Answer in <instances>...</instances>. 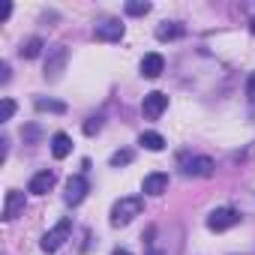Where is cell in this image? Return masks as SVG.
Returning a JSON list of instances; mask_svg holds the SVG:
<instances>
[{"label":"cell","instance_id":"23","mask_svg":"<svg viewBox=\"0 0 255 255\" xmlns=\"http://www.w3.org/2000/svg\"><path fill=\"white\" fill-rule=\"evenodd\" d=\"M27 141H36L39 138V126H24V132H21Z\"/></svg>","mask_w":255,"mask_h":255},{"label":"cell","instance_id":"21","mask_svg":"<svg viewBox=\"0 0 255 255\" xmlns=\"http://www.w3.org/2000/svg\"><path fill=\"white\" fill-rule=\"evenodd\" d=\"M246 96H249V108L255 114V72H249V78H246Z\"/></svg>","mask_w":255,"mask_h":255},{"label":"cell","instance_id":"27","mask_svg":"<svg viewBox=\"0 0 255 255\" xmlns=\"http://www.w3.org/2000/svg\"><path fill=\"white\" fill-rule=\"evenodd\" d=\"M249 30H252V33H255V18H252V21H249Z\"/></svg>","mask_w":255,"mask_h":255},{"label":"cell","instance_id":"3","mask_svg":"<svg viewBox=\"0 0 255 255\" xmlns=\"http://www.w3.org/2000/svg\"><path fill=\"white\" fill-rule=\"evenodd\" d=\"M69 234H72V219H69V216H63V219H60V222L45 234V237H42V243H39V246H42V252H57V249L69 240Z\"/></svg>","mask_w":255,"mask_h":255},{"label":"cell","instance_id":"25","mask_svg":"<svg viewBox=\"0 0 255 255\" xmlns=\"http://www.w3.org/2000/svg\"><path fill=\"white\" fill-rule=\"evenodd\" d=\"M9 15H12V3H6V6H3V9H0V21H6V18H9Z\"/></svg>","mask_w":255,"mask_h":255},{"label":"cell","instance_id":"13","mask_svg":"<svg viewBox=\"0 0 255 255\" xmlns=\"http://www.w3.org/2000/svg\"><path fill=\"white\" fill-rule=\"evenodd\" d=\"M72 153V138L66 132H54L51 135V156L54 159H66Z\"/></svg>","mask_w":255,"mask_h":255},{"label":"cell","instance_id":"26","mask_svg":"<svg viewBox=\"0 0 255 255\" xmlns=\"http://www.w3.org/2000/svg\"><path fill=\"white\" fill-rule=\"evenodd\" d=\"M114 255H132L129 249H114Z\"/></svg>","mask_w":255,"mask_h":255},{"label":"cell","instance_id":"19","mask_svg":"<svg viewBox=\"0 0 255 255\" xmlns=\"http://www.w3.org/2000/svg\"><path fill=\"white\" fill-rule=\"evenodd\" d=\"M81 129H84V135H96V132L102 129V114H93V117H87Z\"/></svg>","mask_w":255,"mask_h":255},{"label":"cell","instance_id":"5","mask_svg":"<svg viewBox=\"0 0 255 255\" xmlns=\"http://www.w3.org/2000/svg\"><path fill=\"white\" fill-rule=\"evenodd\" d=\"M240 222V213L234 210V207H216V210H210V216H207V228L210 231H228V228H234Z\"/></svg>","mask_w":255,"mask_h":255},{"label":"cell","instance_id":"8","mask_svg":"<svg viewBox=\"0 0 255 255\" xmlns=\"http://www.w3.org/2000/svg\"><path fill=\"white\" fill-rule=\"evenodd\" d=\"M93 36H96L99 42H120V39H123V24H120V21H114V18L99 21V24H96V30H93Z\"/></svg>","mask_w":255,"mask_h":255},{"label":"cell","instance_id":"17","mask_svg":"<svg viewBox=\"0 0 255 255\" xmlns=\"http://www.w3.org/2000/svg\"><path fill=\"white\" fill-rule=\"evenodd\" d=\"M36 111H54V114H63L66 111V105L63 102H57V99H45V96H36Z\"/></svg>","mask_w":255,"mask_h":255},{"label":"cell","instance_id":"10","mask_svg":"<svg viewBox=\"0 0 255 255\" xmlns=\"http://www.w3.org/2000/svg\"><path fill=\"white\" fill-rule=\"evenodd\" d=\"M165 189H168V174L165 171H153V174H147L141 180V192L144 195H162Z\"/></svg>","mask_w":255,"mask_h":255},{"label":"cell","instance_id":"2","mask_svg":"<svg viewBox=\"0 0 255 255\" xmlns=\"http://www.w3.org/2000/svg\"><path fill=\"white\" fill-rule=\"evenodd\" d=\"M66 63H69V48L66 45L48 48V54H45V78L48 81H57L63 75V69H66Z\"/></svg>","mask_w":255,"mask_h":255},{"label":"cell","instance_id":"20","mask_svg":"<svg viewBox=\"0 0 255 255\" xmlns=\"http://www.w3.org/2000/svg\"><path fill=\"white\" fill-rule=\"evenodd\" d=\"M129 162H132V150H117V153H111V168L129 165Z\"/></svg>","mask_w":255,"mask_h":255},{"label":"cell","instance_id":"22","mask_svg":"<svg viewBox=\"0 0 255 255\" xmlns=\"http://www.w3.org/2000/svg\"><path fill=\"white\" fill-rule=\"evenodd\" d=\"M12 114H15V102L6 96V99H3V108H0V120L6 123V120H12Z\"/></svg>","mask_w":255,"mask_h":255},{"label":"cell","instance_id":"9","mask_svg":"<svg viewBox=\"0 0 255 255\" xmlns=\"http://www.w3.org/2000/svg\"><path fill=\"white\" fill-rule=\"evenodd\" d=\"M21 213H24V192L9 189V192H6V201H3V219L12 222V219L21 216Z\"/></svg>","mask_w":255,"mask_h":255},{"label":"cell","instance_id":"7","mask_svg":"<svg viewBox=\"0 0 255 255\" xmlns=\"http://www.w3.org/2000/svg\"><path fill=\"white\" fill-rule=\"evenodd\" d=\"M183 174L186 177H210L213 159L210 156H189V159H183Z\"/></svg>","mask_w":255,"mask_h":255},{"label":"cell","instance_id":"18","mask_svg":"<svg viewBox=\"0 0 255 255\" xmlns=\"http://www.w3.org/2000/svg\"><path fill=\"white\" fill-rule=\"evenodd\" d=\"M147 12H150L147 0H129V3H126V15H147Z\"/></svg>","mask_w":255,"mask_h":255},{"label":"cell","instance_id":"11","mask_svg":"<svg viewBox=\"0 0 255 255\" xmlns=\"http://www.w3.org/2000/svg\"><path fill=\"white\" fill-rule=\"evenodd\" d=\"M54 183H57V174L45 168V171L33 174V180H30V186H27V189H30L33 195H45V192H51V186H54Z\"/></svg>","mask_w":255,"mask_h":255},{"label":"cell","instance_id":"15","mask_svg":"<svg viewBox=\"0 0 255 255\" xmlns=\"http://www.w3.org/2000/svg\"><path fill=\"white\" fill-rule=\"evenodd\" d=\"M138 144H141L144 150H153V153H159V150L165 147V138H162L159 132H141V138H138Z\"/></svg>","mask_w":255,"mask_h":255},{"label":"cell","instance_id":"4","mask_svg":"<svg viewBox=\"0 0 255 255\" xmlns=\"http://www.w3.org/2000/svg\"><path fill=\"white\" fill-rule=\"evenodd\" d=\"M87 192H90V183H87V177H84V174H72V177L66 180L63 201H66L69 207H78V204L87 198Z\"/></svg>","mask_w":255,"mask_h":255},{"label":"cell","instance_id":"28","mask_svg":"<svg viewBox=\"0 0 255 255\" xmlns=\"http://www.w3.org/2000/svg\"><path fill=\"white\" fill-rule=\"evenodd\" d=\"M147 255H165V252H156V249H153V252H147Z\"/></svg>","mask_w":255,"mask_h":255},{"label":"cell","instance_id":"1","mask_svg":"<svg viewBox=\"0 0 255 255\" xmlns=\"http://www.w3.org/2000/svg\"><path fill=\"white\" fill-rule=\"evenodd\" d=\"M141 210H144V201H141L138 195L120 198V201H114V207H111V225H114V228L129 225L135 216H141Z\"/></svg>","mask_w":255,"mask_h":255},{"label":"cell","instance_id":"14","mask_svg":"<svg viewBox=\"0 0 255 255\" xmlns=\"http://www.w3.org/2000/svg\"><path fill=\"white\" fill-rule=\"evenodd\" d=\"M183 36V24L180 21H162L159 27H156V39H180Z\"/></svg>","mask_w":255,"mask_h":255},{"label":"cell","instance_id":"12","mask_svg":"<svg viewBox=\"0 0 255 255\" xmlns=\"http://www.w3.org/2000/svg\"><path fill=\"white\" fill-rule=\"evenodd\" d=\"M162 69H165V60H162V54H144V60H141V75L144 78H159L162 75Z\"/></svg>","mask_w":255,"mask_h":255},{"label":"cell","instance_id":"16","mask_svg":"<svg viewBox=\"0 0 255 255\" xmlns=\"http://www.w3.org/2000/svg\"><path fill=\"white\" fill-rule=\"evenodd\" d=\"M42 48H45V42H42L39 36H33V39H27V42L18 48V54H21V57H27V60H33V57H39V54H42Z\"/></svg>","mask_w":255,"mask_h":255},{"label":"cell","instance_id":"6","mask_svg":"<svg viewBox=\"0 0 255 255\" xmlns=\"http://www.w3.org/2000/svg\"><path fill=\"white\" fill-rule=\"evenodd\" d=\"M165 108H168V96H165L162 90H150V93L144 96V102H141V114H144L147 120H159Z\"/></svg>","mask_w":255,"mask_h":255},{"label":"cell","instance_id":"24","mask_svg":"<svg viewBox=\"0 0 255 255\" xmlns=\"http://www.w3.org/2000/svg\"><path fill=\"white\" fill-rule=\"evenodd\" d=\"M0 81H3V84L9 81V63H3V66H0Z\"/></svg>","mask_w":255,"mask_h":255}]
</instances>
